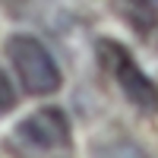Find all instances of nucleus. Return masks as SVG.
<instances>
[{
  "label": "nucleus",
  "mask_w": 158,
  "mask_h": 158,
  "mask_svg": "<svg viewBox=\"0 0 158 158\" xmlns=\"http://www.w3.org/2000/svg\"><path fill=\"white\" fill-rule=\"evenodd\" d=\"M6 57L16 70L22 89L29 95H54V92L63 85V76H60V67L57 60L51 57V51L32 35H13L6 38Z\"/></svg>",
  "instance_id": "obj_1"
},
{
  "label": "nucleus",
  "mask_w": 158,
  "mask_h": 158,
  "mask_svg": "<svg viewBox=\"0 0 158 158\" xmlns=\"http://www.w3.org/2000/svg\"><path fill=\"white\" fill-rule=\"evenodd\" d=\"M13 142L29 158H57V155H70L73 130L60 108H38L16 127Z\"/></svg>",
  "instance_id": "obj_2"
},
{
  "label": "nucleus",
  "mask_w": 158,
  "mask_h": 158,
  "mask_svg": "<svg viewBox=\"0 0 158 158\" xmlns=\"http://www.w3.org/2000/svg\"><path fill=\"white\" fill-rule=\"evenodd\" d=\"M98 57L104 63V70L114 76V82L120 85V92L127 95L130 104H136L139 111H158V85L142 73V67L133 60V54L123 44L111 41V38H101Z\"/></svg>",
  "instance_id": "obj_3"
},
{
  "label": "nucleus",
  "mask_w": 158,
  "mask_h": 158,
  "mask_svg": "<svg viewBox=\"0 0 158 158\" xmlns=\"http://www.w3.org/2000/svg\"><path fill=\"white\" fill-rule=\"evenodd\" d=\"M95 158H149V155L142 152L136 142L114 139V142H108V146H101V149L95 152Z\"/></svg>",
  "instance_id": "obj_4"
},
{
  "label": "nucleus",
  "mask_w": 158,
  "mask_h": 158,
  "mask_svg": "<svg viewBox=\"0 0 158 158\" xmlns=\"http://www.w3.org/2000/svg\"><path fill=\"white\" fill-rule=\"evenodd\" d=\"M13 108H16V92H13L10 79L0 73V117H3V114H10Z\"/></svg>",
  "instance_id": "obj_5"
},
{
  "label": "nucleus",
  "mask_w": 158,
  "mask_h": 158,
  "mask_svg": "<svg viewBox=\"0 0 158 158\" xmlns=\"http://www.w3.org/2000/svg\"><path fill=\"white\" fill-rule=\"evenodd\" d=\"M133 10L139 13H146V16H152V13H158V0H127Z\"/></svg>",
  "instance_id": "obj_6"
}]
</instances>
